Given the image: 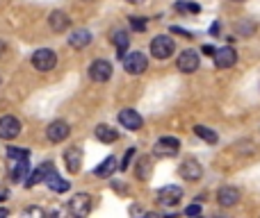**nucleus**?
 Instances as JSON below:
<instances>
[{
	"label": "nucleus",
	"mask_w": 260,
	"mask_h": 218,
	"mask_svg": "<svg viewBox=\"0 0 260 218\" xmlns=\"http://www.w3.org/2000/svg\"><path fill=\"white\" fill-rule=\"evenodd\" d=\"M32 66L41 73L53 71V68L57 66V53L50 48H39L35 55H32Z\"/></svg>",
	"instance_id": "1"
},
{
	"label": "nucleus",
	"mask_w": 260,
	"mask_h": 218,
	"mask_svg": "<svg viewBox=\"0 0 260 218\" xmlns=\"http://www.w3.org/2000/svg\"><path fill=\"white\" fill-rule=\"evenodd\" d=\"M176 46H174V39L167 34H160V36H153L151 41V55L155 59H169L174 55Z\"/></svg>",
	"instance_id": "2"
},
{
	"label": "nucleus",
	"mask_w": 260,
	"mask_h": 218,
	"mask_svg": "<svg viewBox=\"0 0 260 218\" xmlns=\"http://www.w3.org/2000/svg\"><path fill=\"white\" fill-rule=\"evenodd\" d=\"M180 150V141L176 137H162L155 141V146H153V155L155 157H176Z\"/></svg>",
	"instance_id": "3"
},
{
	"label": "nucleus",
	"mask_w": 260,
	"mask_h": 218,
	"mask_svg": "<svg viewBox=\"0 0 260 218\" xmlns=\"http://www.w3.org/2000/svg\"><path fill=\"white\" fill-rule=\"evenodd\" d=\"M123 68H126V73H130V75H142L144 71L148 68V59L144 53H128L126 57H123Z\"/></svg>",
	"instance_id": "4"
},
{
	"label": "nucleus",
	"mask_w": 260,
	"mask_h": 218,
	"mask_svg": "<svg viewBox=\"0 0 260 218\" xmlns=\"http://www.w3.org/2000/svg\"><path fill=\"white\" fill-rule=\"evenodd\" d=\"M94 198L89 196V193H76V196L69 200V211H71L73 216H87L91 211V207H94Z\"/></svg>",
	"instance_id": "5"
},
{
	"label": "nucleus",
	"mask_w": 260,
	"mask_h": 218,
	"mask_svg": "<svg viewBox=\"0 0 260 218\" xmlns=\"http://www.w3.org/2000/svg\"><path fill=\"white\" fill-rule=\"evenodd\" d=\"M180 200H183V189L176 187V184H167L157 191V202L165 207H176Z\"/></svg>",
	"instance_id": "6"
},
{
	"label": "nucleus",
	"mask_w": 260,
	"mask_h": 218,
	"mask_svg": "<svg viewBox=\"0 0 260 218\" xmlns=\"http://www.w3.org/2000/svg\"><path fill=\"white\" fill-rule=\"evenodd\" d=\"M71 134V125L67 120H53V123L46 127V139L50 143H62L64 139Z\"/></svg>",
	"instance_id": "7"
},
{
	"label": "nucleus",
	"mask_w": 260,
	"mask_h": 218,
	"mask_svg": "<svg viewBox=\"0 0 260 218\" xmlns=\"http://www.w3.org/2000/svg\"><path fill=\"white\" fill-rule=\"evenodd\" d=\"M21 134V120L16 116H3L0 118V139L5 141H12Z\"/></svg>",
	"instance_id": "8"
},
{
	"label": "nucleus",
	"mask_w": 260,
	"mask_h": 218,
	"mask_svg": "<svg viewBox=\"0 0 260 218\" xmlns=\"http://www.w3.org/2000/svg\"><path fill=\"white\" fill-rule=\"evenodd\" d=\"M89 77L94 82H108L110 77H112V64L108 62V59H96L94 64L89 66Z\"/></svg>",
	"instance_id": "9"
},
{
	"label": "nucleus",
	"mask_w": 260,
	"mask_h": 218,
	"mask_svg": "<svg viewBox=\"0 0 260 218\" xmlns=\"http://www.w3.org/2000/svg\"><path fill=\"white\" fill-rule=\"evenodd\" d=\"M199 64H201V59H199L197 50H183V53L178 55V62H176V66H178L180 73H194L199 68Z\"/></svg>",
	"instance_id": "10"
},
{
	"label": "nucleus",
	"mask_w": 260,
	"mask_h": 218,
	"mask_svg": "<svg viewBox=\"0 0 260 218\" xmlns=\"http://www.w3.org/2000/svg\"><path fill=\"white\" fill-rule=\"evenodd\" d=\"M178 173H180V178L187 180V182H199L201 175H203V168H201V164H199L197 159H185L183 164H180Z\"/></svg>",
	"instance_id": "11"
},
{
	"label": "nucleus",
	"mask_w": 260,
	"mask_h": 218,
	"mask_svg": "<svg viewBox=\"0 0 260 218\" xmlns=\"http://www.w3.org/2000/svg\"><path fill=\"white\" fill-rule=\"evenodd\" d=\"M119 123H121L126 129H130V132H137V129H142L144 118L139 116V111H135V109L128 107V109L119 111Z\"/></svg>",
	"instance_id": "12"
},
{
	"label": "nucleus",
	"mask_w": 260,
	"mask_h": 218,
	"mask_svg": "<svg viewBox=\"0 0 260 218\" xmlns=\"http://www.w3.org/2000/svg\"><path fill=\"white\" fill-rule=\"evenodd\" d=\"M64 164H67V170L71 175L80 173V166H82V150L78 146H71L67 152H64Z\"/></svg>",
	"instance_id": "13"
},
{
	"label": "nucleus",
	"mask_w": 260,
	"mask_h": 218,
	"mask_svg": "<svg viewBox=\"0 0 260 218\" xmlns=\"http://www.w3.org/2000/svg\"><path fill=\"white\" fill-rule=\"evenodd\" d=\"M240 198H242V193L235 187H221L219 191H217V202H219L221 207H235L240 202Z\"/></svg>",
	"instance_id": "14"
},
{
	"label": "nucleus",
	"mask_w": 260,
	"mask_h": 218,
	"mask_svg": "<svg viewBox=\"0 0 260 218\" xmlns=\"http://www.w3.org/2000/svg\"><path fill=\"white\" fill-rule=\"evenodd\" d=\"M235 62H238V53H235V48H231V46H226V48H219L215 53L217 68H231V66H235Z\"/></svg>",
	"instance_id": "15"
},
{
	"label": "nucleus",
	"mask_w": 260,
	"mask_h": 218,
	"mask_svg": "<svg viewBox=\"0 0 260 218\" xmlns=\"http://www.w3.org/2000/svg\"><path fill=\"white\" fill-rule=\"evenodd\" d=\"M50 170H53V164H50V161H44V164H41L39 168H37V170H32V173L27 175V180H25V189H32V187H35V184L44 182V180H46V175H48Z\"/></svg>",
	"instance_id": "16"
},
{
	"label": "nucleus",
	"mask_w": 260,
	"mask_h": 218,
	"mask_svg": "<svg viewBox=\"0 0 260 218\" xmlns=\"http://www.w3.org/2000/svg\"><path fill=\"white\" fill-rule=\"evenodd\" d=\"M94 134H96V139H99L101 143H114V141L119 139V132H117V129H114L112 125H105V123L96 125Z\"/></svg>",
	"instance_id": "17"
},
{
	"label": "nucleus",
	"mask_w": 260,
	"mask_h": 218,
	"mask_svg": "<svg viewBox=\"0 0 260 218\" xmlns=\"http://www.w3.org/2000/svg\"><path fill=\"white\" fill-rule=\"evenodd\" d=\"M89 43H91V32L89 30H76V32H71V36H69V46L76 48V50H82Z\"/></svg>",
	"instance_id": "18"
},
{
	"label": "nucleus",
	"mask_w": 260,
	"mask_h": 218,
	"mask_svg": "<svg viewBox=\"0 0 260 218\" xmlns=\"http://www.w3.org/2000/svg\"><path fill=\"white\" fill-rule=\"evenodd\" d=\"M69 23H71V18H69L64 12H53L48 16V25L53 32H64L69 27Z\"/></svg>",
	"instance_id": "19"
},
{
	"label": "nucleus",
	"mask_w": 260,
	"mask_h": 218,
	"mask_svg": "<svg viewBox=\"0 0 260 218\" xmlns=\"http://www.w3.org/2000/svg\"><path fill=\"white\" fill-rule=\"evenodd\" d=\"M46 184H48V189L50 191H55V193H67L69 191V182H64V180L55 173V168L46 175Z\"/></svg>",
	"instance_id": "20"
},
{
	"label": "nucleus",
	"mask_w": 260,
	"mask_h": 218,
	"mask_svg": "<svg viewBox=\"0 0 260 218\" xmlns=\"http://www.w3.org/2000/svg\"><path fill=\"white\" fill-rule=\"evenodd\" d=\"M112 43L117 46V50H119V59L126 57V50H128V46H130V36L126 34V32H123V30H117V32H114Z\"/></svg>",
	"instance_id": "21"
},
{
	"label": "nucleus",
	"mask_w": 260,
	"mask_h": 218,
	"mask_svg": "<svg viewBox=\"0 0 260 218\" xmlns=\"http://www.w3.org/2000/svg\"><path fill=\"white\" fill-rule=\"evenodd\" d=\"M117 168H119V166H117V157H108V159L101 161L99 168H96L94 173L99 175V178H110V175H112Z\"/></svg>",
	"instance_id": "22"
},
{
	"label": "nucleus",
	"mask_w": 260,
	"mask_h": 218,
	"mask_svg": "<svg viewBox=\"0 0 260 218\" xmlns=\"http://www.w3.org/2000/svg\"><path fill=\"white\" fill-rule=\"evenodd\" d=\"M194 134H197L199 139H203L206 143H217L219 141V137H217L215 129L206 127V125H194Z\"/></svg>",
	"instance_id": "23"
},
{
	"label": "nucleus",
	"mask_w": 260,
	"mask_h": 218,
	"mask_svg": "<svg viewBox=\"0 0 260 218\" xmlns=\"http://www.w3.org/2000/svg\"><path fill=\"white\" fill-rule=\"evenodd\" d=\"M151 157H142V159L137 161V178L139 180H148V175H151Z\"/></svg>",
	"instance_id": "24"
},
{
	"label": "nucleus",
	"mask_w": 260,
	"mask_h": 218,
	"mask_svg": "<svg viewBox=\"0 0 260 218\" xmlns=\"http://www.w3.org/2000/svg\"><path fill=\"white\" fill-rule=\"evenodd\" d=\"M25 173H27V161H16V166L12 170V182H23Z\"/></svg>",
	"instance_id": "25"
},
{
	"label": "nucleus",
	"mask_w": 260,
	"mask_h": 218,
	"mask_svg": "<svg viewBox=\"0 0 260 218\" xmlns=\"http://www.w3.org/2000/svg\"><path fill=\"white\" fill-rule=\"evenodd\" d=\"M235 32H238V34H244V36H251L253 32H256V23H251V21H240L238 25H235Z\"/></svg>",
	"instance_id": "26"
},
{
	"label": "nucleus",
	"mask_w": 260,
	"mask_h": 218,
	"mask_svg": "<svg viewBox=\"0 0 260 218\" xmlns=\"http://www.w3.org/2000/svg\"><path fill=\"white\" fill-rule=\"evenodd\" d=\"M7 157L16 161H27L30 159V150H21V148H7Z\"/></svg>",
	"instance_id": "27"
},
{
	"label": "nucleus",
	"mask_w": 260,
	"mask_h": 218,
	"mask_svg": "<svg viewBox=\"0 0 260 218\" xmlns=\"http://www.w3.org/2000/svg\"><path fill=\"white\" fill-rule=\"evenodd\" d=\"M130 27L137 32H144L146 30V18L144 16H130Z\"/></svg>",
	"instance_id": "28"
},
{
	"label": "nucleus",
	"mask_w": 260,
	"mask_h": 218,
	"mask_svg": "<svg viewBox=\"0 0 260 218\" xmlns=\"http://www.w3.org/2000/svg\"><path fill=\"white\" fill-rule=\"evenodd\" d=\"M133 155H135V150H133V148H130V150L126 152V157H123V161H121V164H119V168H121V170H126L128 166H130V159H133Z\"/></svg>",
	"instance_id": "29"
},
{
	"label": "nucleus",
	"mask_w": 260,
	"mask_h": 218,
	"mask_svg": "<svg viewBox=\"0 0 260 218\" xmlns=\"http://www.w3.org/2000/svg\"><path fill=\"white\" fill-rule=\"evenodd\" d=\"M199 214H201V205H189L185 209V216H199Z\"/></svg>",
	"instance_id": "30"
},
{
	"label": "nucleus",
	"mask_w": 260,
	"mask_h": 218,
	"mask_svg": "<svg viewBox=\"0 0 260 218\" xmlns=\"http://www.w3.org/2000/svg\"><path fill=\"white\" fill-rule=\"evenodd\" d=\"M25 214H27V216H46V211L39 209V207H27Z\"/></svg>",
	"instance_id": "31"
},
{
	"label": "nucleus",
	"mask_w": 260,
	"mask_h": 218,
	"mask_svg": "<svg viewBox=\"0 0 260 218\" xmlns=\"http://www.w3.org/2000/svg\"><path fill=\"white\" fill-rule=\"evenodd\" d=\"M171 32H176V34H180V36H185V39H192V32H187V30H183V27H171Z\"/></svg>",
	"instance_id": "32"
},
{
	"label": "nucleus",
	"mask_w": 260,
	"mask_h": 218,
	"mask_svg": "<svg viewBox=\"0 0 260 218\" xmlns=\"http://www.w3.org/2000/svg\"><path fill=\"white\" fill-rule=\"evenodd\" d=\"M203 53H206V55H210V57H215L217 48H212V46H203Z\"/></svg>",
	"instance_id": "33"
},
{
	"label": "nucleus",
	"mask_w": 260,
	"mask_h": 218,
	"mask_svg": "<svg viewBox=\"0 0 260 218\" xmlns=\"http://www.w3.org/2000/svg\"><path fill=\"white\" fill-rule=\"evenodd\" d=\"M7 214H9L7 209H0V218H3V216H7Z\"/></svg>",
	"instance_id": "34"
},
{
	"label": "nucleus",
	"mask_w": 260,
	"mask_h": 218,
	"mask_svg": "<svg viewBox=\"0 0 260 218\" xmlns=\"http://www.w3.org/2000/svg\"><path fill=\"white\" fill-rule=\"evenodd\" d=\"M128 3H133V5H139V3H144V0H128Z\"/></svg>",
	"instance_id": "35"
},
{
	"label": "nucleus",
	"mask_w": 260,
	"mask_h": 218,
	"mask_svg": "<svg viewBox=\"0 0 260 218\" xmlns=\"http://www.w3.org/2000/svg\"><path fill=\"white\" fill-rule=\"evenodd\" d=\"M3 50H5V43H3V41H0V53H3Z\"/></svg>",
	"instance_id": "36"
},
{
	"label": "nucleus",
	"mask_w": 260,
	"mask_h": 218,
	"mask_svg": "<svg viewBox=\"0 0 260 218\" xmlns=\"http://www.w3.org/2000/svg\"><path fill=\"white\" fill-rule=\"evenodd\" d=\"M233 3H242V0H233Z\"/></svg>",
	"instance_id": "37"
}]
</instances>
